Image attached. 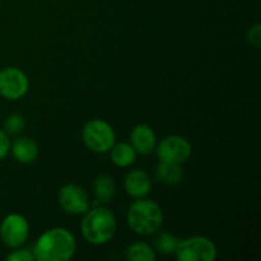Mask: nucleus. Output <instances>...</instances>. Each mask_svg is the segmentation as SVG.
Wrapping results in <instances>:
<instances>
[{"instance_id":"20","label":"nucleus","mask_w":261,"mask_h":261,"mask_svg":"<svg viewBox=\"0 0 261 261\" xmlns=\"http://www.w3.org/2000/svg\"><path fill=\"white\" fill-rule=\"evenodd\" d=\"M247 42L252 45L254 47H260L261 45V24L256 23V24L251 25L249 31H247Z\"/></svg>"},{"instance_id":"18","label":"nucleus","mask_w":261,"mask_h":261,"mask_svg":"<svg viewBox=\"0 0 261 261\" xmlns=\"http://www.w3.org/2000/svg\"><path fill=\"white\" fill-rule=\"evenodd\" d=\"M25 120L22 115L13 114L5 120L4 122V132L8 135H18L24 130Z\"/></svg>"},{"instance_id":"13","label":"nucleus","mask_w":261,"mask_h":261,"mask_svg":"<svg viewBox=\"0 0 261 261\" xmlns=\"http://www.w3.org/2000/svg\"><path fill=\"white\" fill-rule=\"evenodd\" d=\"M110 155H111V161L114 162L115 166L121 168L130 167L133 163L137 160L138 153L135 152L134 148L132 147L130 143L121 142L115 143L112 148L110 149Z\"/></svg>"},{"instance_id":"1","label":"nucleus","mask_w":261,"mask_h":261,"mask_svg":"<svg viewBox=\"0 0 261 261\" xmlns=\"http://www.w3.org/2000/svg\"><path fill=\"white\" fill-rule=\"evenodd\" d=\"M75 251V237L64 227H54L43 232L32 250L37 261H69L73 259Z\"/></svg>"},{"instance_id":"17","label":"nucleus","mask_w":261,"mask_h":261,"mask_svg":"<svg viewBox=\"0 0 261 261\" xmlns=\"http://www.w3.org/2000/svg\"><path fill=\"white\" fill-rule=\"evenodd\" d=\"M178 242L180 240L173 234L168 233V232H161L154 241L155 251L163 255H172L177 249Z\"/></svg>"},{"instance_id":"5","label":"nucleus","mask_w":261,"mask_h":261,"mask_svg":"<svg viewBox=\"0 0 261 261\" xmlns=\"http://www.w3.org/2000/svg\"><path fill=\"white\" fill-rule=\"evenodd\" d=\"M175 255L178 261H214L217 247L208 237L191 236L178 242Z\"/></svg>"},{"instance_id":"10","label":"nucleus","mask_w":261,"mask_h":261,"mask_svg":"<svg viewBox=\"0 0 261 261\" xmlns=\"http://www.w3.org/2000/svg\"><path fill=\"white\" fill-rule=\"evenodd\" d=\"M129 140L135 152L142 155L150 154L157 147V137L154 130L145 124H139L133 127Z\"/></svg>"},{"instance_id":"3","label":"nucleus","mask_w":261,"mask_h":261,"mask_svg":"<svg viewBox=\"0 0 261 261\" xmlns=\"http://www.w3.org/2000/svg\"><path fill=\"white\" fill-rule=\"evenodd\" d=\"M163 212L158 203L150 199H135L127 211V226L139 236H149L162 227Z\"/></svg>"},{"instance_id":"11","label":"nucleus","mask_w":261,"mask_h":261,"mask_svg":"<svg viewBox=\"0 0 261 261\" xmlns=\"http://www.w3.org/2000/svg\"><path fill=\"white\" fill-rule=\"evenodd\" d=\"M124 188L127 195L132 198H145L152 190V180L145 171L133 170L125 176Z\"/></svg>"},{"instance_id":"21","label":"nucleus","mask_w":261,"mask_h":261,"mask_svg":"<svg viewBox=\"0 0 261 261\" xmlns=\"http://www.w3.org/2000/svg\"><path fill=\"white\" fill-rule=\"evenodd\" d=\"M10 152V139L9 135L0 129V161L4 160Z\"/></svg>"},{"instance_id":"9","label":"nucleus","mask_w":261,"mask_h":261,"mask_svg":"<svg viewBox=\"0 0 261 261\" xmlns=\"http://www.w3.org/2000/svg\"><path fill=\"white\" fill-rule=\"evenodd\" d=\"M58 200L63 211L73 216H81L91 209L88 194L82 186L75 184H66L61 186L58 194Z\"/></svg>"},{"instance_id":"8","label":"nucleus","mask_w":261,"mask_h":261,"mask_svg":"<svg viewBox=\"0 0 261 261\" xmlns=\"http://www.w3.org/2000/svg\"><path fill=\"white\" fill-rule=\"evenodd\" d=\"M30 81L23 70L15 66H7L0 70V96L9 101L19 99L27 93Z\"/></svg>"},{"instance_id":"6","label":"nucleus","mask_w":261,"mask_h":261,"mask_svg":"<svg viewBox=\"0 0 261 261\" xmlns=\"http://www.w3.org/2000/svg\"><path fill=\"white\" fill-rule=\"evenodd\" d=\"M28 234L30 223L22 214H8L0 223V240L9 249H17L24 245Z\"/></svg>"},{"instance_id":"15","label":"nucleus","mask_w":261,"mask_h":261,"mask_svg":"<svg viewBox=\"0 0 261 261\" xmlns=\"http://www.w3.org/2000/svg\"><path fill=\"white\" fill-rule=\"evenodd\" d=\"M94 196L99 203H110L114 199L116 193V184L115 180L109 175H99L93 184Z\"/></svg>"},{"instance_id":"7","label":"nucleus","mask_w":261,"mask_h":261,"mask_svg":"<svg viewBox=\"0 0 261 261\" xmlns=\"http://www.w3.org/2000/svg\"><path fill=\"white\" fill-rule=\"evenodd\" d=\"M154 150L160 162L182 165L190 158L193 148L186 138L181 135H168L158 143Z\"/></svg>"},{"instance_id":"12","label":"nucleus","mask_w":261,"mask_h":261,"mask_svg":"<svg viewBox=\"0 0 261 261\" xmlns=\"http://www.w3.org/2000/svg\"><path fill=\"white\" fill-rule=\"evenodd\" d=\"M10 152L15 161L19 163H32L38 155V145L35 139L28 137H19L10 143Z\"/></svg>"},{"instance_id":"19","label":"nucleus","mask_w":261,"mask_h":261,"mask_svg":"<svg viewBox=\"0 0 261 261\" xmlns=\"http://www.w3.org/2000/svg\"><path fill=\"white\" fill-rule=\"evenodd\" d=\"M5 259L8 261H35V255H33V252L31 250L17 247Z\"/></svg>"},{"instance_id":"14","label":"nucleus","mask_w":261,"mask_h":261,"mask_svg":"<svg viewBox=\"0 0 261 261\" xmlns=\"http://www.w3.org/2000/svg\"><path fill=\"white\" fill-rule=\"evenodd\" d=\"M155 177L166 185H176L182 180L184 170L181 165L160 162V165L155 167Z\"/></svg>"},{"instance_id":"16","label":"nucleus","mask_w":261,"mask_h":261,"mask_svg":"<svg viewBox=\"0 0 261 261\" xmlns=\"http://www.w3.org/2000/svg\"><path fill=\"white\" fill-rule=\"evenodd\" d=\"M155 257L154 249L147 242H133L126 249V259L130 261H154Z\"/></svg>"},{"instance_id":"2","label":"nucleus","mask_w":261,"mask_h":261,"mask_svg":"<svg viewBox=\"0 0 261 261\" xmlns=\"http://www.w3.org/2000/svg\"><path fill=\"white\" fill-rule=\"evenodd\" d=\"M81 223L82 236L94 246H102L114 239L117 222L114 213L105 206H94L83 214Z\"/></svg>"},{"instance_id":"4","label":"nucleus","mask_w":261,"mask_h":261,"mask_svg":"<svg viewBox=\"0 0 261 261\" xmlns=\"http://www.w3.org/2000/svg\"><path fill=\"white\" fill-rule=\"evenodd\" d=\"M82 139L89 150L102 154L110 152L116 140V134L109 122L101 119H93L83 126Z\"/></svg>"}]
</instances>
